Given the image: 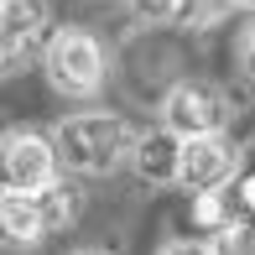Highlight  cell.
<instances>
[{
  "label": "cell",
  "instance_id": "6da1fadb",
  "mask_svg": "<svg viewBox=\"0 0 255 255\" xmlns=\"http://www.w3.org/2000/svg\"><path fill=\"white\" fill-rule=\"evenodd\" d=\"M57 141V156H63L68 172L78 177H104L115 172L120 161H130L135 151V130L110 110H78V115H63L52 130Z\"/></svg>",
  "mask_w": 255,
  "mask_h": 255
},
{
  "label": "cell",
  "instance_id": "7a4b0ae2",
  "mask_svg": "<svg viewBox=\"0 0 255 255\" xmlns=\"http://www.w3.org/2000/svg\"><path fill=\"white\" fill-rule=\"evenodd\" d=\"M42 68H47V84L63 99H94L104 89L110 57H104V42L89 26H57L42 47Z\"/></svg>",
  "mask_w": 255,
  "mask_h": 255
},
{
  "label": "cell",
  "instance_id": "3957f363",
  "mask_svg": "<svg viewBox=\"0 0 255 255\" xmlns=\"http://www.w3.org/2000/svg\"><path fill=\"white\" fill-rule=\"evenodd\" d=\"M0 167H5V193H21V198H42L52 182H63V156H57V141L42 130H5L0 141Z\"/></svg>",
  "mask_w": 255,
  "mask_h": 255
},
{
  "label": "cell",
  "instance_id": "277c9868",
  "mask_svg": "<svg viewBox=\"0 0 255 255\" xmlns=\"http://www.w3.org/2000/svg\"><path fill=\"white\" fill-rule=\"evenodd\" d=\"M229 125V99L203 78H182L161 99V130H172L177 141H198V135H224Z\"/></svg>",
  "mask_w": 255,
  "mask_h": 255
},
{
  "label": "cell",
  "instance_id": "5b68a950",
  "mask_svg": "<svg viewBox=\"0 0 255 255\" xmlns=\"http://www.w3.org/2000/svg\"><path fill=\"white\" fill-rule=\"evenodd\" d=\"M235 172H240V146L229 141V135H198V141H182V177H177V188H188L193 198L229 188Z\"/></svg>",
  "mask_w": 255,
  "mask_h": 255
},
{
  "label": "cell",
  "instance_id": "8992f818",
  "mask_svg": "<svg viewBox=\"0 0 255 255\" xmlns=\"http://www.w3.org/2000/svg\"><path fill=\"white\" fill-rule=\"evenodd\" d=\"M130 167L141 182H151V188H172V182L182 177V141L172 130H146L135 135V151H130Z\"/></svg>",
  "mask_w": 255,
  "mask_h": 255
},
{
  "label": "cell",
  "instance_id": "52a82bcc",
  "mask_svg": "<svg viewBox=\"0 0 255 255\" xmlns=\"http://www.w3.org/2000/svg\"><path fill=\"white\" fill-rule=\"evenodd\" d=\"M0 224H5V245L10 250H31V245L47 240L37 198H21V193H5V198H0Z\"/></svg>",
  "mask_w": 255,
  "mask_h": 255
},
{
  "label": "cell",
  "instance_id": "ba28073f",
  "mask_svg": "<svg viewBox=\"0 0 255 255\" xmlns=\"http://www.w3.org/2000/svg\"><path fill=\"white\" fill-rule=\"evenodd\" d=\"M52 10L47 0H0V26H5V47H37V37L47 31Z\"/></svg>",
  "mask_w": 255,
  "mask_h": 255
},
{
  "label": "cell",
  "instance_id": "9c48e42d",
  "mask_svg": "<svg viewBox=\"0 0 255 255\" xmlns=\"http://www.w3.org/2000/svg\"><path fill=\"white\" fill-rule=\"evenodd\" d=\"M37 208H42V224H47V235H63V229H73V224H78V214H84V198H78V188L63 177V182H52V188L37 198Z\"/></svg>",
  "mask_w": 255,
  "mask_h": 255
},
{
  "label": "cell",
  "instance_id": "30bf717a",
  "mask_svg": "<svg viewBox=\"0 0 255 255\" xmlns=\"http://www.w3.org/2000/svg\"><path fill=\"white\" fill-rule=\"evenodd\" d=\"M229 0H182L177 5V26H193V31H208V26H219V21L229 16Z\"/></svg>",
  "mask_w": 255,
  "mask_h": 255
},
{
  "label": "cell",
  "instance_id": "8fae6325",
  "mask_svg": "<svg viewBox=\"0 0 255 255\" xmlns=\"http://www.w3.org/2000/svg\"><path fill=\"white\" fill-rule=\"evenodd\" d=\"M193 224L208 229V235H219V229L235 224V219H229V208H224V193H203V198H193Z\"/></svg>",
  "mask_w": 255,
  "mask_h": 255
},
{
  "label": "cell",
  "instance_id": "7c38bea8",
  "mask_svg": "<svg viewBox=\"0 0 255 255\" xmlns=\"http://www.w3.org/2000/svg\"><path fill=\"white\" fill-rule=\"evenodd\" d=\"M214 255H255V224H229L208 240Z\"/></svg>",
  "mask_w": 255,
  "mask_h": 255
},
{
  "label": "cell",
  "instance_id": "4fadbf2b",
  "mask_svg": "<svg viewBox=\"0 0 255 255\" xmlns=\"http://www.w3.org/2000/svg\"><path fill=\"white\" fill-rule=\"evenodd\" d=\"M135 21H151V26H177V5L182 0H125Z\"/></svg>",
  "mask_w": 255,
  "mask_h": 255
},
{
  "label": "cell",
  "instance_id": "5bb4252c",
  "mask_svg": "<svg viewBox=\"0 0 255 255\" xmlns=\"http://www.w3.org/2000/svg\"><path fill=\"white\" fill-rule=\"evenodd\" d=\"M235 57H240V68H245V73L255 78V21L245 31H240V42H235Z\"/></svg>",
  "mask_w": 255,
  "mask_h": 255
},
{
  "label": "cell",
  "instance_id": "9a60e30c",
  "mask_svg": "<svg viewBox=\"0 0 255 255\" xmlns=\"http://www.w3.org/2000/svg\"><path fill=\"white\" fill-rule=\"evenodd\" d=\"M156 255H214L208 245H198V240H167V245H161Z\"/></svg>",
  "mask_w": 255,
  "mask_h": 255
},
{
  "label": "cell",
  "instance_id": "2e32d148",
  "mask_svg": "<svg viewBox=\"0 0 255 255\" xmlns=\"http://www.w3.org/2000/svg\"><path fill=\"white\" fill-rule=\"evenodd\" d=\"M73 255H115V250H94V245H89V250H73Z\"/></svg>",
  "mask_w": 255,
  "mask_h": 255
},
{
  "label": "cell",
  "instance_id": "e0dca14e",
  "mask_svg": "<svg viewBox=\"0 0 255 255\" xmlns=\"http://www.w3.org/2000/svg\"><path fill=\"white\" fill-rule=\"evenodd\" d=\"M229 5H240V10H255V0H229Z\"/></svg>",
  "mask_w": 255,
  "mask_h": 255
}]
</instances>
